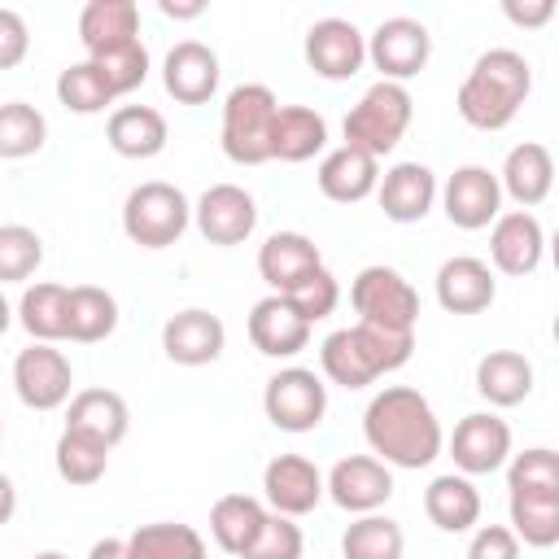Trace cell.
<instances>
[{
	"mask_svg": "<svg viewBox=\"0 0 559 559\" xmlns=\"http://www.w3.org/2000/svg\"><path fill=\"white\" fill-rule=\"evenodd\" d=\"M31 52V31L17 9H0V70L22 66Z\"/></svg>",
	"mask_w": 559,
	"mask_h": 559,
	"instance_id": "cell-46",
	"label": "cell"
},
{
	"mask_svg": "<svg viewBox=\"0 0 559 559\" xmlns=\"http://www.w3.org/2000/svg\"><path fill=\"white\" fill-rule=\"evenodd\" d=\"M44 262V240L26 223H4L0 227V284H22L39 271Z\"/></svg>",
	"mask_w": 559,
	"mask_h": 559,
	"instance_id": "cell-41",
	"label": "cell"
},
{
	"mask_svg": "<svg viewBox=\"0 0 559 559\" xmlns=\"http://www.w3.org/2000/svg\"><path fill=\"white\" fill-rule=\"evenodd\" d=\"M57 100L70 109V114H100L109 109L118 96L109 92L105 74L92 66V61H74L57 74Z\"/></svg>",
	"mask_w": 559,
	"mask_h": 559,
	"instance_id": "cell-40",
	"label": "cell"
},
{
	"mask_svg": "<svg viewBox=\"0 0 559 559\" xmlns=\"http://www.w3.org/2000/svg\"><path fill=\"white\" fill-rule=\"evenodd\" d=\"M493 297H498V284H493L489 262L459 253V258H445L437 266V301H441V310H450V314H480V310L493 306Z\"/></svg>",
	"mask_w": 559,
	"mask_h": 559,
	"instance_id": "cell-22",
	"label": "cell"
},
{
	"mask_svg": "<svg viewBox=\"0 0 559 559\" xmlns=\"http://www.w3.org/2000/svg\"><path fill=\"white\" fill-rule=\"evenodd\" d=\"M550 183H555V157L546 144L537 140H524L507 153L502 162V175H498V188L520 205V210H533L550 197Z\"/></svg>",
	"mask_w": 559,
	"mask_h": 559,
	"instance_id": "cell-24",
	"label": "cell"
},
{
	"mask_svg": "<svg viewBox=\"0 0 559 559\" xmlns=\"http://www.w3.org/2000/svg\"><path fill=\"white\" fill-rule=\"evenodd\" d=\"M13 511H17V489H13V480L0 472V524H9Z\"/></svg>",
	"mask_w": 559,
	"mask_h": 559,
	"instance_id": "cell-50",
	"label": "cell"
},
{
	"mask_svg": "<svg viewBox=\"0 0 559 559\" xmlns=\"http://www.w3.org/2000/svg\"><path fill=\"white\" fill-rule=\"evenodd\" d=\"M52 463H57V476H61L66 485L87 489V485H96V480L105 476V467H109V445H100V441H92V437L66 428V432L57 437Z\"/></svg>",
	"mask_w": 559,
	"mask_h": 559,
	"instance_id": "cell-37",
	"label": "cell"
},
{
	"mask_svg": "<svg viewBox=\"0 0 559 559\" xmlns=\"http://www.w3.org/2000/svg\"><path fill=\"white\" fill-rule=\"evenodd\" d=\"M362 437L384 467H406V472L428 467L445 445L432 402L411 384H389L367 402Z\"/></svg>",
	"mask_w": 559,
	"mask_h": 559,
	"instance_id": "cell-1",
	"label": "cell"
},
{
	"mask_svg": "<svg viewBox=\"0 0 559 559\" xmlns=\"http://www.w3.org/2000/svg\"><path fill=\"white\" fill-rule=\"evenodd\" d=\"M127 542V559H205V537L192 524H140Z\"/></svg>",
	"mask_w": 559,
	"mask_h": 559,
	"instance_id": "cell-34",
	"label": "cell"
},
{
	"mask_svg": "<svg viewBox=\"0 0 559 559\" xmlns=\"http://www.w3.org/2000/svg\"><path fill=\"white\" fill-rule=\"evenodd\" d=\"M249 341L266 358H293L310 345V323L288 306V297L271 293L249 310Z\"/></svg>",
	"mask_w": 559,
	"mask_h": 559,
	"instance_id": "cell-21",
	"label": "cell"
},
{
	"mask_svg": "<svg viewBox=\"0 0 559 559\" xmlns=\"http://www.w3.org/2000/svg\"><path fill=\"white\" fill-rule=\"evenodd\" d=\"M376 197L389 223H419L437 201V175L424 162H397L380 175Z\"/></svg>",
	"mask_w": 559,
	"mask_h": 559,
	"instance_id": "cell-20",
	"label": "cell"
},
{
	"mask_svg": "<svg viewBox=\"0 0 559 559\" xmlns=\"http://www.w3.org/2000/svg\"><path fill=\"white\" fill-rule=\"evenodd\" d=\"M188 223H192V205L166 179H148V183L131 188L127 201H122V231L140 249H166V245H175L188 231Z\"/></svg>",
	"mask_w": 559,
	"mask_h": 559,
	"instance_id": "cell-6",
	"label": "cell"
},
{
	"mask_svg": "<svg viewBox=\"0 0 559 559\" xmlns=\"http://www.w3.org/2000/svg\"><path fill=\"white\" fill-rule=\"evenodd\" d=\"M13 389L22 397V406L31 411H57L70 402L74 389V367L57 345L31 341L17 358H13Z\"/></svg>",
	"mask_w": 559,
	"mask_h": 559,
	"instance_id": "cell-10",
	"label": "cell"
},
{
	"mask_svg": "<svg viewBox=\"0 0 559 559\" xmlns=\"http://www.w3.org/2000/svg\"><path fill=\"white\" fill-rule=\"evenodd\" d=\"M323 266V253H319V245L310 240V236H301V231H275V236H266L262 240V249H258V275L266 280V288L271 293H288V288H297L310 271H319Z\"/></svg>",
	"mask_w": 559,
	"mask_h": 559,
	"instance_id": "cell-23",
	"label": "cell"
},
{
	"mask_svg": "<svg viewBox=\"0 0 559 559\" xmlns=\"http://www.w3.org/2000/svg\"><path fill=\"white\" fill-rule=\"evenodd\" d=\"M406 550V537H402V524L389 520V515H358L345 537H341V555L345 559H402Z\"/></svg>",
	"mask_w": 559,
	"mask_h": 559,
	"instance_id": "cell-38",
	"label": "cell"
},
{
	"mask_svg": "<svg viewBox=\"0 0 559 559\" xmlns=\"http://www.w3.org/2000/svg\"><path fill=\"white\" fill-rule=\"evenodd\" d=\"M66 428L114 450L131 428V411H127L122 393H114V389H83L66 406Z\"/></svg>",
	"mask_w": 559,
	"mask_h": 559,
	"instance_id": "cell-25",
	"label": "cell"
},
{
	"mask_svg": "<svg viewBox=\"0 0 559 559\" xmlns=\"http://www.w3.org/2000/svg\"><path fill=\"white\" fill-rule=\"evenodd\" d=\"M9 323H13V306L4 301V293H0V336L9 332Z\"/></svg>",
	"mask_w": 559,
	"mask_h": 559,
	"instance_id": "cell-52",
	"label": "cell"
},
{
	"mask_svg": "<svg viewBox=\"0 0 559 559\" xmlns=\"http://www.w3.org/2000/svg\"><path fill=\"white\" fill-rule=\"evenodd\" d=\"M262 411L280 432H310L328 415V384L310 367H280L262 389Z\"/></svg>",
	"mask_w": 559,
	"mask_h": 559,
	"instance_id": "cell-8",
	"label": "cell"
},
{
	"mask_svg": "<svg viewBox=\"0 0 559 559\" xmlns=\"http://www.w3.org/2000/svg\"><path fill=\"white\" fill-rule=\"evenodd\" d=\"M306 550V537H301V524H293L288 515H275L266 511L258 537L249 542V550L240 559H301Z\"/></svg>",
	"mask_w": 559,
	"mask_h": 559,
	"instance_id": "cell-45",
	"label": "cell"
},
{
	"mask_svg": "<svg viewBox=\"0 0 559 559\" xmlns=\"http://www.w3.org/2000/svg\"><path fill=\"white\" fill-rule=\"evenodd\" d=\"M367 61V35L349 22V17H319L310 31H306V66L328 79V83H341V79H354Z\"/></svg>",
	"mask_w": 559,
	"mask_h": 559,
	"instance_id": "cell-12",
	"label": "cell"
},
{
	"mask_svg": "<svg viewBox=\"0 0 559 559\" xmlns=\"http://www.w3.org/2000/svg\"><path fill=\"white\" fill-rule=\"evenodd\" d=\"M441 210L454 227L480 231L502 214V188L489 166H459L441 188Z\"/></svg>",
	"mask_w": 559,
	"mask_h": 559,
	"instance_id": "cell-15",
	"label": "cell"
},
{
	"mask_svg": "<svg viewBox=\"0 0 559 559\" xmlns=\"http://www.w3.org/2000/svg\"><path fill=\"white\" fill-rule=\"evenodd\" d=\"M87 559H127V542H122V537H100V542L87 550Z\"/></svg>",
	"mask_w": 559,
	"mask_h": 559,
	"instance_id": "cell-49",
	"label": "cell"
},
{
	"mask_svg": "<svg viewBox=\"0 0 559 559\" xmlns=\"http://www.w3.org/2000/svg\"><path fill=\"white\" fill-rule=\"evenodd\" d=\"M467 559H520V537L507 524H485L472 533Z\"/></svg>",
	"mask_w": 559,
	"mask_h": 559,
	"instance_id": "cell-47",
	"label": "cell"
},
{
	"mask_svg": "<svg viewBox=\"0 0 559 559\" xmlns=\"http://www.w3.org/2000/svg\"><path fill=\"white\" fill-rule=\"evenodd\" d=\"M424 511L441 533H467L480 520V493H476L472 476L445 472L424 489Z\"/></svg>",
	"mask_w": 559,
	"mask_h": 559,
	"instance_id": "cell-31",
	"label": "cell"
},
{
	"mask_svg": "<svg viewBox=\"0 0 559 559\" xmlns=\"http://www.w3.org/2000/svg\"><path fill=\"white\" fill-rule=\"evenodd\" d=\"M105 140L118 157L144 162V157H157L166 148L170 131H166V118L153 105H118L105 122Z\"/></svg>",
	"mask_w": 559,
	"mask_h": 559,
	"instance_id": "cell-26",
	"label": "cell"
},
{
	"mask_svg": "<svg viewBox=\"0 0 559 559\" xmlns=\"http://www.w3.org/2000/svg\"><path fill=\"white\" fill-rule=\"evenodd\" d=\"M533 92V66L515 48H489L459 83V118L476 131H502Z\"/></svg>",
	"mask_w": 559,
	"mask_h": 559,
	"instance_id": "cell-2",
	"label": "cell"
},
{
	"mask_svg": "<svg viewBox=\"0 0 559 559\" xmlns=\"http://www.w3.org/2000/svg\"><path fill=\"white\" fill-rule=\"evenodd\" d=\"M511 533L524 537V546L550 550L559 542V489L511 493Z\"/></svg>",
	"mask_w": 559,
	"mask_h": 559,
	"instance_id": "cell-36",
	"label": "cell"
},
{
	"mask_svg": "<svg viewBox=\"0 0 559 559\" xmlns=\"http://www.w3.org/2000/svg\"><path fill=\"white\" fill-rule=\"evenodd\" d=\"M262 493L275 515H310L323 498V472L306 454H275L262 472Z\"/></svg>",
	"mask_w": 559,
	"mask_h": 559,
	"instance_id": "cell-16",
	"label": "cell"
},
{
	"mask_svg": "<svg viewBox=\"0 0 559 559\" xmlns=\"http://www.w3.org/2000/svg\"><path fill=\"white\" fill-rule=\"evenodd\" d=\"M323 493L349 515H371L393 498V472L376 454H345L328 472Z\"/></svg>",
	"mask_w": 559,
	"mask_h": 559,
	"instance_id": "cell-11",
	"label": "cell"
},
{
	"mask_svg": "<svg viewBox=\"0 0 559 559\" xmlns=\"http://www.w3.org/2000/svg\"><path fill=\"white\" fill-rule=\"evenodd\" d=\"M44 140H48V122L35 105H26V100H4L0 105V157L4 162L39 153Z\"/></svg>",
	"mask_w": 559,
	"mask_h": 559,
	"instance_id": "cell-39",
	"label": "cell"
},
{
	"mask_svg": "<svg viewBox=\"0 0 559 559\" xmlns=\"http://www.w3.org/2000/svg\"><path fill=\"white\" fill-rule=\"evenodd\" d=\"M79 39H83L87 57L122 48V44L140 39V9L131 0H92L79 13Z\"/></svg>",
	"mask_w": 559,
	"mask_h": 559,
	"instance_id": "cell-29",
	"label": "cell"
},
{
	"mask_svg": "<svg viewBox=\"0 0 559 559\" xmlns=\"http://www.w3.org/2000/svg\"><path fill=\"white\" fill-rule=\"evenodd\" d=\"M476 393L489 406H520L533 393V362L520 349H489L476 362Z\"/></svg>",
	"mask_w": 559,
	"mask_h": 559,
	"instance_id": "cell-30",
	"label": "cell"
},
{
	"mask_svg": "<svg viewBox=\"0 0 559 559\" xmlns=\"http://www.w3.org/2000/svg\"><path fill=\"white\" fill-rule=\"evenodd\" d=\"M284 297H288V306L314 328L319 319H328V314L336 310V301H341V284H336V275H332L328 266H319V271H310L297 288H288Z\"/></svg>",
	"mask_w": 559,
	"mask_h": 559,
	"instance_id": "cell-44",
	"label": "cell"
},
{
	"mask_svg": "<svg viewBox=\"0 0 559 559\" xmlns=\"http://www.w3.org/2000/svg\"><path fill=\"white\" fill-rule=\"evenodd\" d=\"M349 306L358 314V323L384 328V332H415L419 323V297L411 288V280L393 266H362L349 284Z\"/></svg>",
	"mask_w": 559,
	"mask_h": 559,
	"instance_id": "cell-7",
	"label": "cell"
},
{
	"mask_svg": "<svg viewBox=\"0 0 559 559\" xmlns=\"http://www.w3.org/2000/svg\"><path fill=\"white\" fill-rule=\"evenodd\" d=\"M542 249H546V231L537 223V214L528 210H507L493 218L489 231V258L502 275H533L542 266Z\"/></svg>",
	"mask_w": 559,
	"mask_h": 559,
	"instance_id": "cell-19",
	"label": "cell"
},
{
	"mask_svg": "<svg viewBox=\"0 0 559 559\" xmlns=\"http://www.w3.org/2000/svg\"><path fill=\"white\" fill-rule=\"evenodd\" d=\"M87 61L105 74V83H109L114 96H127V92H135V87L148 79V48H144L140 39H131V44H122V48H109V52H100V57H87Z\"/></svg>",
	"mask_w": 559,
	"mask_h": 559,
	"instance_id": "cell-42",
	"label": "cell"
},
{
	"mask_svg": "<svg viewBox=\"0 0 559 559\" xmlns=\"http://www.w3.org/2000/svg\"><path fill=\"white\" fill-rule=\"evenodd\" d=\"M328 144V118L310 105H280L271 122V162H310Z\"/></svg>",
	"mask_w": 559,
	"mask_h": 559,
	"instance_id": "cell-28",
	"label": "cell"
},
{
	"mask_svg": "<svg viewBox=\"0 0 559 559\" xmlns=\"http://www.w3.org/2000/svg\"><path fill=\"white\" fill-rule=\"evenodd\" d=\"M314 179H319V192H323L328 201L354 205V201H362V197L376 192V183H380V162L367 157L362 148L341 144V148H332V153L319 162V175H314Z\"/></svg>",
	"mask_w": 559,
	"mask_h": 559,
	"instance_id": "cell-27",
	"label": "cell"
},
{
	"mask_svg": "<svg viewBox=\"0 0 559 559\" xmlns=\"http://www.w3.org/2000/svg\"><path fill=\"white\" fill-rule=\"evenodd\" d=\"M411 114H415V100L402 83H371L358 105L345 114V144L349 148H362L367 157H384L397 148V140L406 135L411 127Z\"/></svg>",
	"mask_w": 559,
	"mask_h": 559,
	"instance_id": "cell-5",
	"label": "cell"
},
{
	"mask_svg": "<svg viewBox=\"0 0 559 559\" xmlns=\"http://www.w3.org/2000/svg\"><path fill=\"white\" fill-rule=\"evenodd\" d=\"M114 328H118V301H114L109 288H96V284L70 288V336H66V341L96 345V341H105Z\"/></svg>",
	"mask_w": 559,
	"mask_h": 559,
	"instance_id": "cell-35",
	"label": "cell"
},
{
	"mask_svg": "<svg viewBox=\"0 0 559 559\" xmlns=\"http://www.w3.org/2000/svg\"><path fill=\"white\" fill-rule=\"evenodd\" d=\"M223 345H227L223 319L210 314V310H201V306L170 314L166 328H162V349L179 367H205V362H214L223 354Z\"/></svg>",
	"mask_w": 559,
	"mask_h": 559,
	"instance_id": "cell-17",
	"label": "cell"
},
{
	"mask_svg": "<svg viewBox=\"0 0 559 559\" xmlns=\"http://www.w3.org/2000/svg\"><path fill=\"white\" fill-rule=\"evenodd\" d=\"M162 87L179 105H205L218 92V52L201 39H183L162 61Z\"/></svg>",
	"mask_w": 559,
	"mask_h": 559,
	"instance_id": "cell-18",
	"label": "cell"
},
{
	"mask_svg": "<svg viewBox=\"0 0 559 559\" xmlns=\"http://www.w3.org/2000/svg\"><path fill=\"white\" fill-rule=\"evenodd\" d=\"M262 520H266V507L258 498H249V493H223L210 507V537H214L218 550H227V555L240 559L249 550V542L258 537Z\"/></svg>",
	"mask_w": 559,
	"mask_h": 559,
	"instance_id": "cell-33",
	"label": "cell"
},
{
	"mask_svg": "<svg viewBox=\"0 0 559 559\" xmlns=\"http://www.w3.org/2000/svg\"><path fill=\"white\" fill-rule=\"evenodd\" d=\"M507 489L511 493H546L559 489V454L546 445H533L524 454H511L507 463Z\"/></svg>",
	"mask_w": 559,
	"mask_h": 559,
	"instance_id": "cell-43",
	"label": "cell"
},
{
	"mask_svg": "<svg viewBox=\"0 0 559 559\" xmlns=\"http://www.w3.org/2000/svg\"><path fill=\"white\" fill-rule=\"evenodd\" d=\"M502 13L515 22V26H546L555 17V0H533V4H520V0H507Z\"/></svg>",
	"mask_w": 559,
	"mask_h": 559,
	"instance_id": "cell-48",
	"label": "cell"
},
{
	"mask_svg": "<svg viewBox=\"0 0 559 559\" xmlns=\"http://www.w3.org/2000/svg\"><path fill=\"white\" fill-rule=\"evenodd\" d=\"M0 441H4V424H0Z\"/></svg>",
	"mask_w": 559,
	"mask_h": 559,
	"instance_id": "cell-54",
	"label": "cell"
},
{
	"mask_svg": "<svg viewBox=\"0 0 559 559\" xmlns=\"http://www.w3.org/2000/svg\"><path fill=\"white\" fill-rule=\"evenodd\" d=\"M162 13H166V17H201V13H205V4H201V0H192V4H175V0H162Z\"/></svg>",
	"mask_w": 559,
	"mask_h": 559,
	"instance_id": "cell-51",
	"label": "cell"
},
{
	"mask_svg": "<svg viewBox=\"0 0 559 559\" xmlns=\"http://www.w3.org/2000/svg\"><path fill=\"white\" fill-rule=\"evenodd\" d=\"M17 323L31 332V341L57 345L70 336V288L66 284H31L17 301Z\"/></svg>",
	"mask_w": 559,
	"mask_h": 559,
	"instance_id": "cell-32",
	"label": "cell"
},
{
	"mask_svg": "<svg viewBox=\"0 0 559 559\" xmlns=\"http://www.w3.org/2000/svg\"><path fill=\"white\" fill-rule=\"evenodd\" d=\"M275 92L266 83H240L223 100V127L218 144L236 166H262L271 162V122H275Z\"/></svg>",
	"mask_w": 559,
	"mask_h": 559,
	"instance_id": "cell-4",
	"label": "cell"
},
{
	"mask_svg": "<svg viewBox=\"0 0 559 559\" xmlns=\"http://www.w3.org/2000/svg\"><path fill=\"white\" fill-rule=\"evenodd\" d=\"M411 349H415V332H384L371 323H354V328L332 332L319 345V367L341 389H367L384 371L406 367Z\"/></svg>",
	"mask_w": 559,
	"mask_h": 559,
	"instance_id": "cell-3",
	"label": "cell"
},
{
	"mask_svg": "<svg viewBox=\"0 0 559 559\" xmlns=\"http://www.w3.org/2000/svg\"><path fill=\"white\" fill-rule=\"evenodd\" d=\"M450 459L459 467V476H489L511 459V428L507 419H498L493 411H476L463 415L454 424L450 437Z\"/></svg>",
	"mask_w": 559,
	"mask_h": 559,
	"instance_id": "cell-13",
	"label": "cell"
},
{
	"mask_svg": "<svg viewBox=\"0 0 559 559\" xmlns=\"http://www.w3.org/2000/svg\"><path fill=\"white\" fill-rule=\"evenodd\" d=\"M192 223L210 245H245L258 227V205L240 183H214L192 205Z\"/></svg>",
	"mask_w": 559,
	"mask_h": 559,
	"instance_id": "cell-14",
	"label": "cell"
},
{
	"mask_svg": "<svg viewBox=\"0 0 559 559\" xmlns=\"http://www.w3.org/2000/svg\"><path fill=\"white\" fill-rule=\"evenodd\" d=\"M432 57V35L424 22L415 17H384L371 39H367V61L380 70L384 83H402L415 79Z\"/></svg>",
	"mask_w": 559,
	"mask_h": 559,
	"instance_id": "cell-9",
	"label": "cell"
},
{
	"mask_svg": "<svg viewBox=\"0 0 559 559\" xmlns=\"http://www.w3.org/2000/svg\"><path fill=\"white\" fill-rule=\"evenodd\" d=\"M31 559H66L61 550H39V555H31Z\"/></svg>",
	"mask_w": 559,
	"mask_h": 559,
	"instance_id": "cell-53",
	"label": "cell"
}]
</instances>
